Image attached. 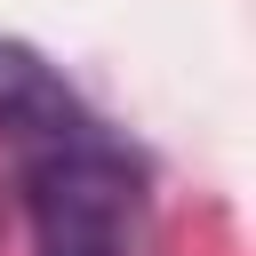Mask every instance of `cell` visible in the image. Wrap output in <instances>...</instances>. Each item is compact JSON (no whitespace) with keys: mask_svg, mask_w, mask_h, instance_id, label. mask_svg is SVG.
Returning <instances> with one entry per match:
<instances>
[{"mask_svg":"<svg viewBox=\"0 0 256 256\" xmlns=\"http://www.w3.org/2000/svg\"><path fill=\"white\" fill-rule=\"evenodd\" d=\"M40 256H136L144 240V160L104 128H72L16 160Z\"/></svg>","mask_w":256,"mask_h":256,"instance_id":"6da1fadb","label":"cell"},{"mask_svg":"<svg viewBox=\"0 0 256 256\" xmlns=\"http://www.w3.org/2000/svg\"><path fill=\"white\" fill-rule=\"evenodd\" d=\"M88 120H96V112L72 96V80H64L40 48L0 40V152H8V160L40 152V144H56V136H72V128H88Z\"/></svg>","mask_w":256,"mask_h":256,"instance_id":"7a4b0ae2","label":"cell"}]
</instances>
